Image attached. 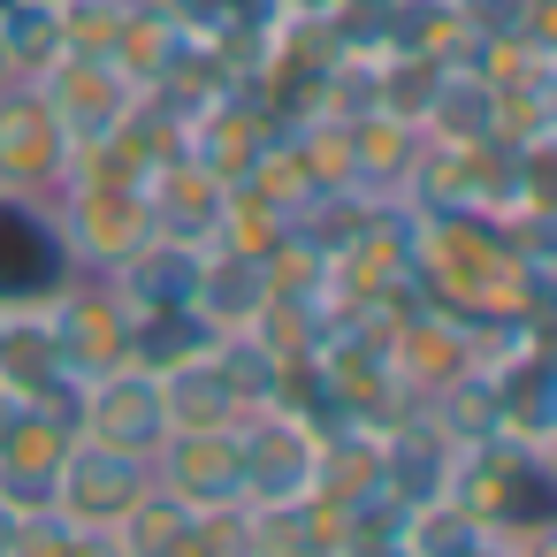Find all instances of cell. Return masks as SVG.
<instances>
[{
    "mask_svg": "<svg viewBox=\"0 0 557 557\" xmlns=\"http://www.w3.org/2000/svg\"><path fill=\"white\" fill-rule=\"evenodd\" d=\"M70 435L153 458V443L169 435L161 374H146V367H131V359H115V367L85 374V382H77V397H70Z\"/></svg>",
    "mask_w": 557,
    "mask_h": 557,
    "instance_id": "5b68a950",
    "label": "cell"
},
{
    "mask_svg": "<svg viewBox=\"0 0 557 557\" xmlns=\"http://www.w3.org/2000/svg\"><path fill=\"white\" fill-rule=\"evenodd\" d=\"M47 214H54V237H62V252H70L77 275H115L153 237L146 191L138 184H115V176H70L47 199Z\"/></svg>",
    "mask_w": 557,
    "mask_h": 557,
    "instance_id": "7a4b0ae2",
    "label": "cell"
},
{
    "mask_svg": "<svg viewBox=\"0 0 557 557\" xmlns=\"http://www.w3.org/2000/svg\"><path fill=\"white\" fill-rule=\"evenodd\" d=\"M199 260H207V245L146 237L108 283H115V298H123L131 313H146V306H191V290H199Z\"/></svg>",
    "mask_w": 557,
    "mask_h": 557,
    "instance_id": "4fadbf2b",
    "label": "cell"
},
{
    "mask_svg": "<svg viewBox=\"0 0 557 557\" xmlns=\"http://www.w3.org/2000/svg\"><path fill=\"white\" fill-rule=\"evenodd\" d=\"M420 138H458V146H488L496 138V85L481 70H443L435 100L420 115Z\"/></svg>",
    "mask_w": 557,
    "mask_h": 557,
    "instance_id": "2e32d148",
    "label": "cell"
},
{
    "mask_svg": "<svg viewBox=\"0 0 557 557\" xmlns=\"http://www.w3.org/2000/svg\"><path fill=\"white\" fill-rule=\"evenodd\" d=\"M0 54H9V77L39 85V77L70 54L62 9H54V0H16V9H0Z\"/></svg>",
    "mask_w": 557,
    "mask_h": 557,
    "instance_id": "e0dca14e",
    "label": "cell"
},
{
    "mask_svg": "<svg viewBox=\"0 0 557 557\" xmlns=\"http://www.w3.org/2000/svg\"><path fill=\"white\" fill-rule=\"evenodd\" d=\"M488 549V527L466 511V504H420L405 511V557H481Z\"/></svg>",
    "mask_w": 557,
    "mask_h": 557,
    "instance_id": "d6986e66",
    "label": "cell"
},
{
    "mask_svg": "<svg viewBox=\"0 0 557 557\" xmlns=\"http://www.w3.org/2000/svg\"><path fill=\"white\" fill-rule=\"evenodd\" d=\"M153 488L191 504V511H237L245 504L237 428H169L153 443Z\"/></svg>",
    "mask_w": 557,
    "mask_h": 557,
    "instance_id": "52a82bcc",
    "label": "cell"
},
{
    "mask_svg": "<svg viewBox=\"0 0 557 557\" xmlns=\"http://www.w3.org/2000/svg\"><path fill=\"white\" fill-rule=\"evenodd\" d=\"M0 85H9V54H0Z\"/></svg>",
    "mask_w": 557,
    "mask_h": 557,
    "instance_id": "603a6c76",
    "label": "cell"
},
{
    "mask_svg": "<svg viewBox=\"0 0 557 557\" xmlns=\"http://www.w3.org/2000/svg\"><path fill=\"white\" fill-rule=\"evenodd\" d=\"M237 458H245V511H290L313 504L321 481V435L290 405H260L237 420Z\"/></svg>",
    "mask_w": 557,
    "mask_h": 557,
    "instance_id": "3957f363",
    "label": "cell"
},
{
    "mask_svg": "<svg viewBox=\"0 0 557 557\" xmlns=\"http://www.w3.org/2000/svg\"><path fill=\"white\" fill-rule=\"evenodd\" d=\"M70 184V138L47 108L39 85L9 77L0 85V199H24V207H47L54 191Z\"/></svg>",
    "mask_w": 557,
    "mask_h": 557,
    "instance_id": "277c9868",
    "label": "cell"
},
{
    "mask_svg": "<svg viewBox=\"0 0 557 557\" xmlns=\"http://www.w3.org/2000/svg\"><path fill=\"white\" fill-rule=\"evenodd\" d=\"M450 504H466L488 534H542L557 527V466L549 450L511 443V435L466 443L450 473Z\"/></svg>",
    "mask_w": 557,
    "mask_h": 557,
    "instance_id": "6da1fadb",
    "label": "cell"
},
{
    "mask_svg": "<svg viewBox=\"0 0 557 557\" xmlns=\"http://www.w3.org/2000/svg\"><path fill=\"white\" fill-rule=\"evenodd\" d=\"M275 9H283V24H329L344 0H275Z\"/></svg>",
    "mask_w": 557,
    "mask_h": 557,
    "instance_id": "44dd1931",
    "label": "cell"
},
{
    "mask_svg": "<svg viewBox=\"0 0 557 557\" xmlns=\"http://www.w3.org/2000/svg\"><path fill=\"white\" fill-rule=\"evenodd\" d=\"M222 329L199 313V306H146V313H123V359L146 367V374H169L199 351H214Z\"/></svg>",
    "mask_w": 557,
    "mask_h": 557,
    "instance_id": "5bb4252c",
    "label": "cell"
},
{
    "mask_svg": "<svg viewBox=\"0 0 557 557\" xmlns=\"http://www.w3.org/2000/svg\"><path fill=\"white\" fill-rule=\"evenodd\" d=\"M450 473H458V443L428 412H397V420L374 428V481L389 488V504H405V511L443 504Z\"/></svg>",
    "mask_w": 557,
    "mask_h": 557,
    "instance_id": "30bf717a",
    "label": "cell"
},
{
    "mask_svg": "<svg viewBox=\"0 0 557 557\" xmlns=\"http://www.w3.org/2000/svg\"><path fill=\"white\" fill-rule=\"evenodd\" d=\"M146 488H153V458H138V450H108V443L70 435L54 458V511L70 527H115Z\"/></svg>",
    "mask_w": 557,
    "mask_h": 557,
    "instance_id": "8992f818",
    "label": "cell"
},
{
    "mask_svg": "<svg viewBox=\"0 0 557 557\" xmlns=\"http://www.w3.org/2000/svg\"><path fill=\"white\" fill-rule=\"evenodd\" d=\"M138 191H146V222H153V237H176V245H214L222 237V184L214 176H199L184 153H169V161H153L146 176H138Z\"/></svg>",
    "mask_w": 557,
    "mask_h": 557,
    "instance_id": "8fae6325",
    "label": "cell"
},
{
    "mask_svg": "<svg viewBox=\"0 0 557 557\" xmlns=\"http://www.w3.org/2000/svg\"><path fill=\"white\" fill-rule=\"evenodd\" d=\"M54 557H123V542H115V527H70Z\"/></svg>",
    "mask_w": 557,
    "mask_h": 557,
    "instance_id": "ffe728a7",
    "label": "cell"
},
{
    "mask_svg": "<svg viewBox=\"0 0 557 557\" xmlns=\"http://www.w3.org/2000/svg\"><path fill=\"white\" fill-rule=\"evenodd\" d=\"M191 306H199L222 336H230V329H252V321L268 313V260H260V252H237V245H207Z\"/></svg>",
    "mask_w": 557,
    "mask_h": 557,
    "instance_id": "7c38bea8",
    "label": "cell"
},
{
    "mask_svg": "<svg viewBox=\"0 0 557 557\" xmlns=\"http://www.w3.org/2000/svg\"><path fill=\"white\" fill-rule=\"evenodd\" d=\"M39 92H47V108H54L62 138H70V153L108 146V138L131 123V108H138L131 77H123L108 54H62V62L39 77Z\"/></svg>",
    "mask_w": 557,
    "mask_h": 557,
    "instance_id": "ba28073f",
    "label": "cell"
},
{
    "mask_svg": "<svg viewBox=\"0 0 557 557\" xmlns=\"http://www.w3.org/2000/svg\"><path fill=\"white\" fill-rule=\"evenodd\" d=\"M70 275L77 268L54 237V214L24 207V199H0V313H39Z\"/></svg>",
    "mask_w": 557,
    "mask_h": 557,
    "instance_id": "9c48e42d",
    "label": "cell"
},
{
    "mask_svg": "<svg viewBox=\"0 0 557 557\" xmlns=\"http://www.w3.org/2000/svg\"><path fill=\"white\" fill-rule=\"evenodd\" d=\"M214 359H222V374H230V389L245 397V412H260V405H275L283 397V382H290V359L260 336V329H230L222 344H214Z\"/></svg>",
    "mask_w": 557,
    "mask_h": 557,
    "instance_id": "ac0fdd59",
    "label": "cell"
},
{
    "mask_svg": "<svg viewBox=\"0 0 557 557\" xmlns=\"http://www.w3.org/2000/svg\"><path fill=\"white\" fill-rule=\"evenodd\" d=\"M161 405H169V428H237L245 420V397L230 389V374H222L214 351L169 367L161 374Z\"/></svg>",
    "mask_w": 557,
    "mask_h": 557,
    "instance_id": "9a60e30c",
    "label": "cell"
},
{
    "mask_svg": "<svg viewBox=\"0 0 557 557\" xmlns=\"http://www.w3.org/2000/svg\"><path fill=\"white\" fill-rule=\"evenodd\" d=\"M16 527H24V511L0 504V557H16Z\"/></svg>",
    "mask_w": 557,
    "mask_h": 557,
    "instance_id": "7402d4cb",
    "label": "cell"
}]
</instances>
